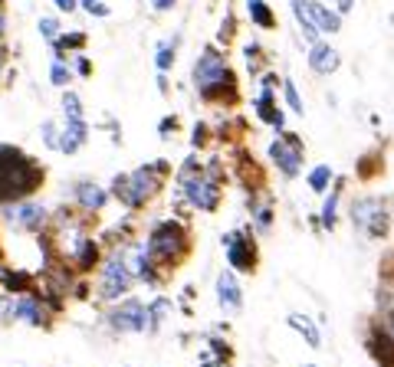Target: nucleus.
I'll use <instances>...</instances> for the list:
<instances>
[{
    "mask_svg": "<svg viewBox=\"0 0 394 367\" xmlns=\"http://www.w3.org/2000/svg\"><path fill=\"white\" fill-rule=\"evenodd\" d=\"M40 184H43V168L33 158L10 145H0V204L26 200Z\"/></svg>",
    "mask_w": 394,
    "mask_h": 367,
    "instance_id": "nucleus-1",
    "label": "nucleus"
},
{
    "mask_svg": "<svg viewBox=\"0 0 394 367\" xmlns=\"http://www.w3.org/2000/svg\"><path fill=\"white\" fill-rule=\"evenodd\" d=\"M194 89L204 95L207 102H223V99H237V79L230 66L214 46H207L194 62Z\"/></svg>",
    "mask_w": 394,
    "mask_h": 367,
    "instance_id": "nucleus-2",
    "label": "nucleus"
},
{
    "mask_svg": "<svg viewBox=\"0 0 394 367\" xmlns=\"http://www.w3.org/2000/svg\"><path fill=\"white\" fill-rule=\"evenodd\" d=\"M168 171H171L168 161H154L132 174H119V177L112 180V194L119 197L129 210H138V207H145L148 200L158 194V187H161V180Z\"/></svg>",
    "mask_w": 394,
    "mask_h": 367,
    "instance_id": "nucleus-3",
    "label": "nucleus"
},
{
    "mask_svg": "<svg viewBox=\"0 0 394 367\" xmlns=\"http://www.w3.org/2000/svg\"><path fill=\"white\" fill-rule=\"evenodd\" d=\"M178 184H181V197L194 210L214 214L217 207H220V184H217V177L211 171H201V164L194 158H188L184 168L178 171Z\"/></svg>",
    "mask_w": 394,
    "mask_h": 367,
    "instance_id": "nucleus-4",
    "label": "nucleus"
},
{
    "mask_svg": "<svg viewBox=\"0 0 394 367\" xmlns=\"http://www.w3.org/2000/svg\"><path fill=\"white\" fill-rule=\"evenodd\" d=\"M148 253H151V263L161 265V269H171L184 259L188 253V230L174 220L158 223L148 236Z\"/></svg>",
    "mask_w": 394,
    "mask_h": 367,
    "instance_id": "nucleus-5",
    "label": "nucleus"
},
{
    "mask_svg": "<svg viewBox=\"0 0 394 367\" xmlns=\"http://www.w3.org/2000/svg\"><path fill=\"white\" fill-rule=\"evenodd\" d=\"M351 223L371 239H385L391 230V210L385 197H358L351 204Z\"/></svg>",
    "mask_w": 394,
    "mask_h": 367,
    "instance_id": "nucleus-6",
    "label": "nucleus"
},
{
    "mask_svg": "<svg viewBox=\"0 0 394 367\" xmlns=\"http://www.w3.org/2000/svg\"><path fill=\"white\" fill-rule=\"evenodd\" d=\"M132 282H135V275H132L129 263H125V246H115V253L102 263V285H99V299H105V302L122 299V295L129 292Z\"/></svg>",
    "mask_w": 394,
    "mask_h": 367,
    "instance_id": "nucleus-7",
    "label": "nucleus"
},
{
    "mask_svg": "<svg viewBox=\"0 0 394 367\" xmlns=\"http://www.w3.org/2000/svg\"><path fill=\"white\" fill-rule=\"evenodd\" d=\"M223 249H227V263L237 269V273H253L257 269V246L247 233L233 230V233H223L220 236Z\"/></svg>",
    "mask_w": 394,
    "mask_h": 367,
    "instance_id": "nucleus-8",
    "label": "nucleus"
},
{
    "mask_svg": "<svg viewBox=\"0 0 394 367\" xmlns=\"http://www.w3.org/2000/svg\"><path fill=\"white\" fill-rule=\"evenodd\" d=\"M270 158H273V164L279 168V174L283 177H296L302 168V141L299 135H279L270 145Z\"/></svg>",
    "mask_w": 394,
    "mask_h": 367,
    "instance_id": "nucleus-9",
    "label": "nucleus"
},
{
    "mask_svg": "<svg viewBox=\"0 0 394 367\" xmlns=\"http://www.w3.org/2000/svg\"><path fill=\"white\" fill-rule=\"evenodd\" d=\"M109 324L115 332L129 334V332H148V308L142 305L138 299H125L122 305H115L109 312Z\"/></svg>",
    "mask_w": 394,
    "mask_h": 367,
    "instance_id": "nucleus-10",
    "label": "nucleus"
},
{
    "mask_svg": "<svg viewBox=\"0 0 394 367\" xmlns=\"http://www.w3.org/2000/svg\"><path fill=\"white\" fill-rule=\"evenodd\" d=\"M273 86H276V76H273V72H270V76H263V89H260V95H257V102H253V109H257L260 121L273 125L276 131H283V128H286V115H283V109L273 102Z\"/></svg>",
    "mask_w": 394,
    "mask_h": 367,
    "instance_id": "nucleus-11",
    "label": "nucleus"
},
{
    "mask_svg": "<svg viewBox=\"0 0 394 367\" xmlns=\"http://www.w3.org/2000/svg\"><path fill=\"white\" fill-rule=\"evenodd\" d=\"M217 302H220L223 312H240L243 308V292H240V282L230 269H223L217 275Z\"/></svg>",
    "mask_w": 394,
    "mask_h": 367,
    "instance_id": "nucleus-12",
    "label": "nucleus"
},
{
    "mask_svg": "<svg viewBox=\"0 0 394 367\" xmlns=\"http://www.w3.org/2000/svg\"><path fill=\"white\" fill-rule=\"evenodd\" d=\"M7 217H10V223H17V226H23V230H40V226L46 223V207L17 200V204L7 210Z\"/></svg>",
    "mask_w": 394,
    "mask_h": 367,
    "instance_id": "nucleus-13",
    "label": "nucleus"
},
{
    "mask_svg": "<svg viewBox=\"0 0 394 367\" xmlns=\"http://www.w3.org/2000/svg\"><path fill=\"white\" fill-rule=\"evenodd\" d=\"M342 66V60H339V53L332 50L329 43H312V50H309V69L312 72H319V76H332L335 69Z\"/></svg>",
    "mask_w": 394,
    "mask_h": 367,
    "instance_id": "nucleus-14",
    "label": "nucleus"
},
{
    "mask_svg": "<svg viewBox=\"0 0 394 367\" xmlns=\"http://www.w3.org/2000/svg\"><path fill=\"white\" fill-rule=\"evenodd\" d=\"M89 138V125L82 119H66V128L60 131V151L63 154H76L79 148L86 145Z\"/></svg>",
    "mask_w": 394,
    "mask_h": 367,
    "instance_id": "nucleus-15",
    "label": "nucleus"
},
{
    "mask_svg": "<svg viewBox=\"0 0 394 367\" xmlns=\"http://www.w3.org/2000/svg\"><path fill=\"white\" fill-rule=\"evenodd\" d=\"M292 17L299 23L302 36H306L309 43H319V23H316V13H312V0H292Z\"/></svg>",
    "mask_w": 394,
    "mask_h": 367,
    "instance_id": "nucleus-16",
    "label": "nucleus"
},
{
    "mask_svg": "<svg viewBox=\"0 0 394 367\" xmlns=\"http://www.w3.org/2000/svg\"><path fill=\"white\" fill-rule=\"evenodd\" d=\"M73 197H76V204L82 207V210H102L105 200H109V194H105L99 184H92V180H79L76 190H73Z\"/></svg>",
    "mask_w": 394,
    "mask_h": 367,
    "instance_id": "nucleus-17",
    "label": "nucleus"
},
{
    "mask_svg": "<svg viewBox=\"0 0 394 367\" xmlns=\"http://www.w3.org/2000/svg\"><path fill=\"white\" fill-rule=\"evenodd\" d=\"M14 322H23V324H33V328H43V322H46L43 305H40L33 295H23V299H17V308H14Z\"/></svg>",
    "mask_w": 394,
    "mask_h": 367,
    "instance_id": "nucleus-18",
    "label": "nucleus"
},
{
    "mask_svg": "<svg viewBox=\"0 0 394 367\" xmlns=\"http://www.w3.org/2000/svg\"><path fill=\"white\" fill-rule=\"evenodd\" d=\"M286 322H289V328H296V332L306 338L309 348H322V334H319L316 322L309 315H299V312H292V315H286Z\"/></svg>",
    "mask_w": 394,
    "mask_h": 367,
    "instance_id": "nucleus-19",
    "label": "nucleus"
},
{
    "mask_svg": "<svg viewBox=\"0 0 394 367\" xmlns=\"http://www.w3.org/2000/svg\"><path fill=\"white\" fill-rule=\"evenodd\" d=\"M312 13H316V23H319L322 33H339V30H342V13H339V10L312 0Z\"/></svg>",
    "mask_w": 394,
    "mask_h": 367,
    "instance_id": "nucleus-20",
    "label": "nucleus"
},
{
    "mask_svg": "<svg viewBox=\"0 0 394 367\" xmlns=\"http://www.w3.org/2000/svg\"><path fill=\"white\" fill-rule=\"evenodd\" d=\"M247 13H250V20H253L260 30H273V26H276V17H273V10H270L266 0H247Z\"/></svg>",
    "mask_w": 394,
    "mask_h": 367,
    "instance_id": "nucleus-21",
    "label": "nucleus"
},
{
    "mask_svg": "<svg viewBox=\"0 0 394 367\" xmlns=\"http://www.w3.org/2000/svg\"><path fill=\"white\" fill-rule=\"evenodd\" d=\"M73 256H76L79 269H82V273H89V269H95V263H99V243H95V239H82Z\"/></svg>",
    "mask_w": 394,
    "mask_h": 367,
    "instance_id": "nucleus-22",
    "label": "nucleus"
},
{
    "mask_svg": "<svg viewBox=\"0 0 394 367\" xmlns=\"http://www.w3.org/2000/svg\"><path fill=\"white\" fill-rule=\"evenodd\" d=\"M339 197H342V180H335L332 194H329L326 204H322V226H326V230H335V220H339Z\"/></svg>",
    "mask_w": 394,
    "mask_h": 367,
    "instance_id": "nucleus-23",
    "label": "nucleus"
},
{
    "mask_svg": "<svg viewBox=\"0 0 394 367\" xmlns=\"http://www.w3.org/2000/svg\"><path fill=\"white\" fill-rule=\"evenodd\" d=\"M168 312H171V299H164V295H158V299L148 305V332H158L161 328V322L168 318Z\"/></svg>",
    "mask_w": 394,
    "mask_h": 367,
    "instance_id": "nucleus-24",
    "label": "nucleus"
},
{
    "mask_svg": "<svg viewBox=\"0 0 394 367\" xmlns=\"http://www.w3.org/2000/svg\"><path fill=\"white\" fill-rule=\"evenodd\" d=\"M329 184H332V168L329 164H319V168L309 171V190L312 194H326Z\"/></svg>",
    "mask_w": 394,
    "mask_h": 367,
    "instance_id": "nucleus-25",
    "label": "nucleus"
},
{
    "mask_svg": "<svg viewBox=\"0 0 394 367\" xmlns=\"http://www.w3.org/2000/svg\"><path fill=\"white\" fill-rule=\"evenodd\" d=\"M181 36H174V40H168V43L158 46V53H154V66H158V72H168V69L174 66V50H178Z\"/></svg>",
    "mask_w": 394,
    "mask_h": 367,
    "instance_id": "nucleus-26",
    "label": "nucleus"
},
{
    "mask_svg": "<svg viewBox=\"0 0 394 367\" xmlns=\"http://www.w3.org/2000/svg\"><path fill=\"white\" fill-rule=\"evenodd\" d=\"M0 279H4V289L10 292V295H26V292H30V275L26 273H4L0 275Z\"/></svg>",
    "mask_w": 394,
    "mask_h": 367,
    "instance_id": "nucleus-27",
    "label": "nucleus"
},
{
    "mask_svg": "<svg viewBox=\"0 0 394 367\" xmlns=\"http://www.w3.org/2000/svg\"><path fill=\"white\" fill-rule=\"evenodd\" d=\"M283 95H286V105H289L296 115H302V111H306V105H302V99H299V89H296V82H292V79H283Z\"/></svg>",
    "mask_w": 394,
    "mask_h": 367,
    "instance_id": "nucleus-28",
    "label": "nucleus"
},
{
    "mask_svg": "<svg viewBox=\"0 0 394 367\" xmlns=\"http://www.w3.org/2000/svg\"><path fill=\"white\" fill-rule=\"evenodd\" d=\"M63 111H66V119H82V102H79L76 92L63 95Z\"/></svg>",
    "mask_w": 394,
    "mask_h": 367,
    "instance_id": "nucleus-29",
    "label": "nucleus"
},
{
    "mask_svg": "<svg viewBox=\"0 0 394 367\" xmlns=\"http://www.w3.org/2000/svg\"><path fill=\"white\" fill-rule=\"evenodd\" d=\"M50 79H53V86H66V82H69V69H66V62H63V60H53Z\"/></svg>",
    "mask_w": 394,
    "mask_h": 367,
    "instance_id": "nucleus-30",
    "label": "nucleus"
},
{
    "mask_svg": "<svg viewBox=\"0 0 394 367\" xmlns=\"http://www.w3.org/2000/svg\"><path fill=\"white\" fill-rule=\"evenodd\" d=\"M253 223H257V230H270V223H273V210L270 207H253Z\"/></svg>",
    "mask_w": 394,
    "mask_h": 367,
    "instance_id": "nucleus-31",
    "label": "nucleus"
},
{
    "mask_svg": "<svg viewBox=\"0 0 394 367\" xmlns=\"http://www.w3.org/2000/svg\"><path fill=\"white\" fill-rule=\"evenodd\" d=\"M40 33H43V40H56V36H60V20L56 17H43L40 20Z\"/></svg>",
    "mask_w": 394,
    "mask_h": 367,
    "instance_id": "nucleus-32",
    "label": "nucleus"
},
{
    "mask_svg": "<svg viewBox=\"0 0 394 367\" xmlns=\"http://www.w3.org/2000/svg\"><path fill=\"white\" fill-rule=\"evenodd\" d=\"M14 308H17V299H10V295H0V324L14 322Z\"/></svg>",
    "mask_w": 394,
    "mask_h": 367,
    "instance_id": "nucleus-33",
    "label": "nucleus"
},
{
    "mask_svg": "<svg viewBox=\"0 0 394 367\" xmlns=\"http://www.w3.org/2000/svg\"><path fill=\"white\" fill-rule=\"evenodd\" d=\"M43 141L50 148H60V128H56L53 121H43Z\"/></svg>",
    "mask_w": 394,
    "mask_h": 367,
    "instance_id": "nucleus-34",
    "label": "nucleus"
},
{
    "mask_svg": "<svg viewBox=\"0 0 394 367\" xmlns=\"http://www.w3.org/2000/svg\"><path fill=\"white\" fill-rule=\"evenodd\" d=\"M79 4H82L92 17H109V7H105L102 0H79Z\"/></svg>",
    "mask_w": 394,
    "mask_h": 367,
    "instance_id": "nucleus-35",
    "label": "nucleus"
},
{
    "mask_svg": "<svg viewBox=\"0 0 394 367\" xmlns=\"http://www.w3.org/2000/svg\"><path fill=\"white\" fill-rule=\"evenodd\" d=\"M207 341H211V351H214V354H217L220 361H227V358H230V348H227V344H223L220 338H207Z\"/></svg>",
    "mask_w": 394,
    "mask_h": 367,
    "instance_id": "nucleus-36",
    "label": "nucleus"
},
{
    "mask_svg": "<svg viewBox=\"0 0 394 367\" xmlns=\"http://www.w3.org/2000/svg\"><path fill=\"white\" fill-rule=\"evenodd\" d=\"M204 141H207V125H201V121H197V125H194V138H191V145L201 148Z\"/></svg>",
    "mask_w": 394,
    "mask_h": 367,
    "instance_id": "nucleus-37",
    "label": "nucleus"
},
{
    "mask_svg": "<svg viewBox=\"0 0 394 367\" xmlns=\"http://www.w3.org/2000/svg\"><path fill=\"white\" fill-rule=\"evenodd\" d=\"M171 128H178V119H174V115H168V119L158 125V131H161V138H168V135H171Z\"/></svg>",
    "mask_w": 394,
    "mask_h": 367,
    "instance_id": "nucleus-38",
    "label": "nucleus"
},
{
    "mask_svg": "<svg viewBox=\"0 0 394 367\" xmlns=\"http://www.w3.org/2000/svg\"><path fill=\"white\" fill-rule=\"evenodd\" d=\"M381 324H385V332L394 338V308H391V312H385V315H381Z\"/></svg>",
    "mask_w": 394,
    "mask_h": 367,
    "instance_id": "nucleus-39",
    "label": "nucleus"
},
{
    "mask_svg": "<svg viewBox=\"0 0 394 367\" xmlns=\"http://www.w3.org/2000/svg\"><path fill=\"white\" fill-rule=\"evenodd\" d=\"M76 69H79V76H89V72H92V62H89L86 56H79V60H76Z\"/></svg>",
    "mask_w": 394,
    "mask_h": 367,
    "instance_id": "nucleus-40",
    "label": "nucleus"
},
{
    "mask_svg": "<svg viewBox=\"0 0 394 367\" xmlns=\"http://www.w3.org/2000/svg\"><path fill=\"white\" fill-rule=\"evenodd\" d=\"M174 4H178V0H154L151 7H154V10H158V13H168V10H171V7H174Z\"/></svg>",
    "mask_w": 394,
    "mask_h": 367,
    "instance_id": "nucleus-41",
    "label": "nucleus"
},
{
    "mask_svg": "<svg viewBox=\"0 0 394 367\" xmlns=\"http://www.w3.org/2000/svg\"><path fill=\"white\" fill-rule=\"evenodd\" d=\"M56 7H60L63 13H73V10L79 7V0H56Z\"/></svg>",
    "mask_w": 394,
    "mask_h": 367,
    "instance_id": "nucleus-42",
    "label": "nucleus"
},
{
    "mask_svg": "<svg viewBox=\"0 0 394 367\" xmlns=\"http://www.w3.org/2000/svg\"><path fill=\"white\" fill-rule=\"evenodd\" d=\"M351 7H355V0H339V13H351Z\"/></svg>",
    "mask_w": 394,
    "mask_h": 367,
    "instance_id": "nucleus-43",
    "label": "nucleus"
},
{
    "mask_svg": "<svg viewBox=\"0 0 394 367\" xmlns=\"http://www.w3.org/2000/svg\"><path fill=\"white\" fill-rule=\"evenodd\" d=\"M4 26H7V13L0 10V36H4Z\"/></svg>",
    "mask_w": 394,
    "mask_h": 367,
    "instance_id": "nucleus-44",
    "label": "nucleus"
},
{
    "mask_svg": "<svg viewBox=\"0 0 394 367\" xmlns=\"http://www.w3.org/2000/svg\"><path fill=\"white\" fill-rule=\"evenodd\" d=\"M4 62H7V50L0 46V69H4Z\"/></svg>",
    "mask_w": 394,
    "mask_h": 367,
    "instance_id": "nucleus-45",
    "label": "nucleus"
},
{
    "mask_svg": "<svg viewBox=\"0 0 394 367\" xmlns=\"http://www.w3.org/2000/svg\"><path fill=\"white\" fill-rule=\"evenodd\" d=\"M211 367H223V364H220V361H214V364H211Z\"/></svg>",
    "mask_w": 394,
    "mask_h": 367,
    "instance_id": "nucleus-46",
    "label": "nucleus"
},
{
    "mask_svg": "<svg viewBox=\"0 0 394 367\" xmlns=\"http://www.w3.org/2000/svg\"><path fill=\"white\" fill-rule=\"evenodd\" d=\"M306 367H319V364H306Z\"/></svg>",
    "mask_w": 394,
    "mask_h": 367,
    "instance_id": "nucleus-47",
    "label": "nucleus"
},
{
    "mask_svg": "<svg viewBox=\"0 0 394 367\" xmlns=\"http://www.w3.org/2000/svg\"><path fill=\"white\" fill-rule=\"evenodd\" d=\"M151 4H154V0H151Z\"/></svg>",
    "mask_w": 394,
    "mask_h": 367,
    "instance_id": "nucleus-48",
    "label": "nucleus"
},
{
    "mask_svg": "<svg viewBox=\"0 0 394 367\" xmlns=\"http://www.w3.org/2000/svg\"><path fill=\"white\" fill-rule=\"evenodd\" d=\"M0 10H4V7H0Z\"/></svg>",
    "mask_w": 394,
    "mask_h": 367,
    "instance_id": "nucleus-49",
    "label": "nucleus"
}]
</instances>
